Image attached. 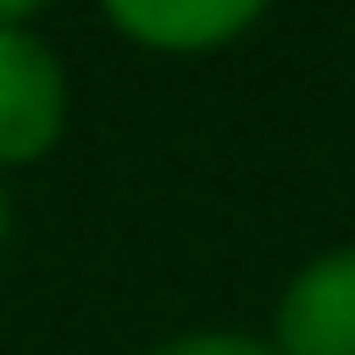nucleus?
<instances>
[{"label": "nucleus", "instance_id": "1", "mask_svg": "<svg viewBox=\"0 0 355 355\" xmlns=\"http://www.w3.org/2000/svg\"><path fill=\"white\" fill-rule=\"evenodd\" d=\"M63 132V70L56 56L21 35L0 28V160H35Z\"/></svg>", "mask_w": 355, "mask_h": 355}, {"label": "nucleus", "instance_id": "2", "mask_svg": "<svg viewBox=\"0 0 355 355\" xmlns=\"http://www.w3.org/2000/svg\"><path fill=\"white\" fill-rule=\"evenodd\" d=\"M279 355H355V251H327L286 286Z\"/></svg>", "mask_w": 355, "mask_h": 355}, {"label": "nucleus", "instance_id": "3", "mask_svg": "<svg viewBox=\"0 0 355 355\" xmlns=\"http://www.w3.org/2000/svg\"><path fill=\"white\" fill-rule=\"evenodd\" d=\"M112 21L153 49H216L230 42L265 0H105Z\"/></svg>", "mask_w": 355, "mask_h": 355}, {"label": "nucleus", "instance_id": "4", "mask_svg": "<svg viewBox=\"0 0 355 355\" xmlns=\"http://www.w3.org/2000/svg\"><path fill=\"white\" fill-rule=\"evenodd\" d=\"M160 355H279V348H258V341H244V334H196V341L160 348Z\"/></svg>", "mask_w": 355, "mask_h": 355}, {"label": "nucleus", "instance_id": "5", "mask_svg": "<svg viewBox=\"0 0 355 355\" xmlns=\"http://www.w3.org/2000/svg\"><path fill=\"white\" fill-rule=\"evenodd\" d=\"M28 8H42V0H0V28H15Z\"/></svg>", "mask_w": 355, "mask_h": 355}, {"label": "nucleus", "instance_id": "6", "mask_svg": "<svg viewBox=\"0 0 355 355\" xmlns=\"http://www.w3.org/2000/svg\"><path fill=\"white\" fill-rule=\"evenodd\" d=\"M0 230H8V209H0Z\"/></svg>", "mask_w": 355, "mask_h": 355}]
</instances>
